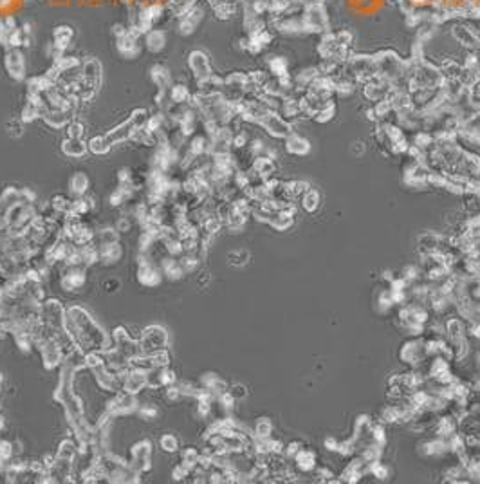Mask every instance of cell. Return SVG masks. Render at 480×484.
I'll list each match as a JSON object with an SVG mask.
<instances>
[{
  "instance_id": "1",
  "label": "cell",
  "mask_w": 480,
  "mask_h": 484,
  "mask_svg": "<svg viewBox=\"0 0 480 484\" xmlns=\"http://www.w3.org/2000/svg\"><path fill=\"white\" fill-rule=\"evenodd\" d=\"M168 342V334L163 327H148L145 329L143 336H141V352L145 354H152V352H157V350H165V345Z\"/></svg>"
},
{
  "instance_id": "2",
  "label": "cell",
  "mask_w": 480,
  "mask_h": 484,
  "mask_svg": "<svg viewBox=\"0 0 480 484\" xmlns=\"http://www.w3.org/2000/svg\"><path fill=\"white\" fill-rule=\"evenodd\" d=\"M138 406V399H135V394L126 392V390H121L117 394L112 401V406H110V412L112 414H126V412L135 410Z\"/></svg>"
},
{
  "instance_id": "3",
  "label": "cell",
  "mask_w": 480,
  "mask_h": 484,
  "mask_svg": "<svg viewBox=\"0 0 480 484\" xmlns=\"http://www.w3.org/2000/svg\"><path fill=\"white\" fill-rule=\"evenodd\" d=\"M74 455H76V445H74V443H71V439H67V441L61 443L60 448H58L56 457L58 459H65V461H73Z\"/></svg>"
},
{
  "instance_id": "4",
  "label": "cell",
  "mask_w": 480,
  "mask_h": 484,
  "mask_svg": "<svg viewBox=\"0 0 480 484\" xmlns=\"http://www.w3.org/2000/svg\"><path fill=\"white\" fill-rule=\"evenodd\" d=\"M161 448L165 450V452H177L179 448V441L177 437L172 436V434H165V436L161 437Z\"/></svg>"
},
{
  "instance_id": "5",
  "label": "cell",
  "mask_w": 480,
  "mask_h": 484,
  "mask_svg": "<svg viewBox=\"0 0 480 484\" xmlns=\"http://www.w3.org/2000/svg\"><path fill=\"white\" fill-rule=\"evenodd\" d=\"M228 259H230V262L235 264V266H242V264H246L247 260H249V253L244 250H237V251H231L230 255H228Z\"/></svg>"
},
{
  "instance_id": "6",
  "label": "cell",
  "mask_w": 480,
  "mask_h": 484,
  "mask_svg": "<svg viewBox=\"0 0 480 484\" xmlns=\"http://www.w3.org/2000/svg\"><path fill=\"white\" fill-rule=\"evenodd\" d=\"M228 392H230L231 398L237 401V399H242L246 398V387H242V385H233V387H228Z\"/></svg>"
},
{
  "instance_id": "7",
  "label": "cell",
  "mask_w": 480,
  "mask_h": 484,
  "mask_svg": "<svg viewBox=\"0 0 480 484\" xmlns=\"http://www.w3.org/2000/svg\"><path fill=\"white\" fill-rule=\"evenodd\" d=\"M139 414L143 415L145 419H152V417H154V415L157 414V408H156V406L145 405L143 408H141V410H139Z\"/></svg>"
},
{
  "instance_id": "8",
  "label": "cell",
  "mask_w": 480,
  "mask_h": 484,
  "mask_svg": "<svg viewBox=\"0 0 480 484\" xmlns=\"http://www.w3.org/2000/svg\"><path fill=\"white\" fill-rule=\"evenodd\" d=\"M4 427H6V423H4V417L0 415V430H4Z\"/></svg>"
}]
</instances>
